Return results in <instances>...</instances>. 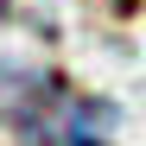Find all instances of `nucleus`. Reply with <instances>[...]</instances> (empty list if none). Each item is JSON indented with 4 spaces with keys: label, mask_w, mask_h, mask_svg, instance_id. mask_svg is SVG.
I'll list each match as a JSON object with an SVG mask.
<instances>
[{
    "label": "nucleus",
    "mask_w": 146,
    "mask_h": 146,
    "mask_svg": "<svg viewBox=\"0 0 146 146\" xmlns=\"http://www.w3.org/2000/svg\"><path fill=\"white\" fill-rule=\"evenodd\" d=\"M13 121H19V133H26V146H108V140H102L108 108H89L83 95H70V89L51 83V76L19 83Z\"/></svg>",
    "instance_id": "obj_1"
}]
</instances>
